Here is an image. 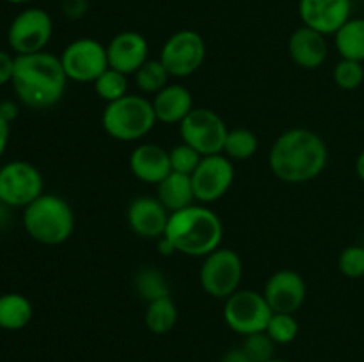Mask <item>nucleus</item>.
<instances>
[{
    "label": "nucleus",
    "instance_id": "f257e3e1",
    "mask_svg": "<svg viewBox=\"0 0 364 362\" xmlns=\"http://www.w3.org/2000/svg\"><path fill=\"white\" fill-rule=\"evenodd\" d=\"M329 149L316 131L290 128L283 131L269 153V165L277 180L290 185L313 181L326 170Z\"/></svg>",
    "mask_w": 364,
    "mask_h": 362
},
{
    "label": "nucleus",
    "instance_id": "f03ea898",
    "mask_svg": "<svg viewBox=\"0 0 364 362\" xmlns=\"http://www.w3.org/2000/svg\"><path fill=\"white\" fill-rule=\"evenodd\" d=\"M68 77L60 59L50 52L16 55L11 85L14 94L28 109L46 110L55 106L66 92Z\"/></svg>",
    "mask_w": 364,
    "mask_h": 362
},
{
    "label": "nucleus",
    "instance_id": "7ed1b4c3",
    "mask_svg": "<svg viewBox=\"0 0 364 362\" xmlns=\"http://www.w3.org/2000/svg\"><path fill=\"white\" fill-rule=\"evenodd\" d=\"M178 252L205 258L220 247L224 226L220 216L205 204H192L169 215L166 234Z\"/></svg>",
    "mask_w": 364,
    "mask_h": 362
},
{
    "label": "nucleus",
    "instance_id": "20e7f679",
    "mask_svg": "<svg viewBox=\"0 0 364 362\" xmlns=\"http://www.w3.org/2000/svg\"><path fill=\"white\" fill-rule=\"evenodd\" d=\"M23 227L41 245L66 243L75 231V213L70 202L55 194H43L23 208Z\"/></svg>",
    "mask_w": 364,
    "mask_h": 362
},
{
    "label": "nucleus",
    "instance_id": "39448f33",
    "mask_svg": "<svg viewBox=\"0 0 364 362\" xmlns=\"http://www.w3.org/2000/svg\"><path fill=\"white\" fill-rule=\"evenodd\" d=\"M159 123L151 99L139 94H127L107 103L102 114L103 130L119 142H137L144 138Z\"/></svg>",
    "mask_w": 364,
    "mask_h": 362
},
{
    "label": "nucleus",
    "instance_id": "423d86ee",
    "mask_svg": "<svg viewBox=\"0 0 364 362\" xmlns=\"http://www.w3.org/2000/svg\"><path fill=\"white\" fill-rule=\"evenodd\" d=\"M244 277V263L233 248L219 247L203 258L199 283L203 291L217 300H226L240 290Z\"/></svg>",
    "mask_w": 364,
    "mask_h": 362
},
{
    "label": "nucleus",
    "instance_id": "0eeeda50",
    "mask_svg": "<svg viewBox=\"0 0 364 362\" xmlns=\"http://www.w3.org/2000/svg\"><path fill=\"white\" fill-rule=\"evenodd\" d=\"M228 131L230 130L223 117L206 106H194L180 123L181 142L192 146L201 156L223 153Z\"/></svg>",
    "mask_w": 364,
    "mask_h": 362
},
{
    "label": "nucleus",
    "instance_id": "6e6552de",
    "mask_svg": "<svg viewBox=\"0 0 364 362\" xmlns=\"http://www.w3.org/2000/svg\"><path fill=\"white\" fill-rule=\"evenodd\" d=\"M53 35L52 16L41 7H27L11 21L7 43L16 55L45 52Z\"/></svg>",
    "mask_w": 364,
    "mask_h": 362
},
{
    "label": "nucleus",
    "instance_id": "1a4fd4ad",
    "mask_svg": "<svg viewBox=\"0 0 364 362\" xmlns=\"http://www.w3.org/2000/svg\"><path fill=\"white\" fill-rule=\"evenodd\" d=\"M272 312L263 293L252 290H238L237 293L226 298L224 322L233 332L245 337L249 334L263 332L269 325Z\"/></svg>",
    "mask_w": 364,
    "mask_h": 362
},
{
    "label": "nucleus",
    "instance_id": "9d476101",
    "mask_svg": "<svg viewBox=\"0 0 364 362\" xmlns=\"http://www.w3.org/2000/svg\"><path fill=\"white\" fill-rule=\"evenodd\" d=\"M59 59L68 80L78 84H95L96 78L109 70L107 46L92 38H78L71 41Z\"/></svg>",
    "mask_w": 364,
    "mask_h": 362
},
{
    "label": "nucleus",
    "instance_id": "9b49d317",
    "mask_svg": "<svg viewBox=\"0 0 364 362\" xmlns=\"http://www.w3.org/2000/svg\"><path fill=\"white\" fill-rule=\"evenodd\" d=\"M43 174L25 160H14L0 167V195L9 208H27L43 195Z\"/></svg>",
    "mask_w": 364,
    "mask_h": 362
},
{
    "label": "nucleus",
    "instance_id": "f8f14e48",
    "mask_svg": "<svg viewBox=\"0 0 364 362\" xmlns=\"http://www.w3.org/2000/svg\"><path fill=\"white\" fill-rule=\"evenodd\" d=\"M206 57L205 39L199 32L185 28L167 38L160 50V57L171 77L185 78L203 66Z\"/></svg>",
    "mask_w": 364,
    "mask_h": 362
},
{
    "label": "nucleus",
    "instance_id": "ddd939ff",
    "mask_svg": "<svg viewBox=\"0 0 364 362\" xmlns=\"http://www.w3.org/2000/svg\"><path fill=\"white\" fill-rule=\"evenodd\" d=\"M196 201L212 204L228 194L235 181L233 162L224 153L203 156L198 169L191 176Z\"/></svg>",
    "mask_w": 364,
    "mask_h": 362
},
{
    "label": "nucleus",
    "instance_id": "4468645a",
    "mask_svg": "<svg viewBox=\"0 0 364 362\" xmlns=\"http://www.w3.org/2000/svg\"><path fill=\"white\" fill-rule=\"evenodd\" d=\"M306 280L295 270H277L269 277L263 287V297L274 312L295 314L306 302Z\"/></svg>",
    "mask_w": 364,
    "mask_h": 362
},
{
    "label": "nucleus",
    "instance_id": "2eb2a0df",
    "mask_svg": "<svg viewBox=\"0 0 364 362\" xmlns=\"http://www.w3.org/2000/svg\"><path fill=\"white\" fill-rule=\"evenodd\" d=\"M302 25L334 35L352 18V0H299Z\"/></svg>",
    "mask_w": 364,
    "mask_h": 362
},
{
    "label": "nucleus",
    "instance_id": "dca6fc26",
    "mask_svg": "<svg viewBox=\"0 0 364 362\" xmlns=\"http://www.w3.org/2000/svg\"><path fill=\"white\" fill-rule=\"evenodd\" d=\"M169 215L166 206L156 197L139 195L132 199L127 209V222L130 229L144 240H159L166 234Z\"/></svg>",
    "mask_w": 364,
    "mask_h": 362
},
{
    "label": "nucleus",
    "instance_id": "f3484780",
    "mask_svg": "<svg viewBox=\"0 0 364 362\" xmlns=\"http://www.w3.org/2000/svg\"><path fill=\"white\" fill-rule=\"evenodd\" d=\"M109 67L124 75H134L149 57L148 39L135 31H123L107 45Z\"/></svg>",
    "mask_w": 364,
    "mask_h": 362
},
{
    "label": "nucleus",
    "instance_id": "a211bd4d",
    "mask_svg": "<svg viewBox=\"0 0 364 362\" xmlns=\"http://www.w3.org/2000/svg\"><path fill=\"white\" fill-rule=\"evenodd\" d=\"M128 163H130L132 174L139 181L148 185H159L173 170L169 151L164 149L162 146L151 144V142L139 144L132 151Z\"/></svg>",
    "mask_w": 364,
    "mask_h": 362
},
{
    "label": "nucleus",
    "instance_id": "6ab92c4d",
    "mask_svg": "<svg viewBox=\"0 0 364 362\" xmlns=\"http://www.w3.org/2000/svg\"><path fill=\"white\" fill-rule=\"evenodd\" d=\"M288 52L297 66L304 67V70H316L326 62L327 53H329L327 35L302 25L291 32L290 41H288Z\"/></svg>",
    "mask_w": 364,
    "mask_h": 362
},
{
    "label": "nucleus",
    "instance_id": "aec40b11",
    "mask_svg": "<svg viewBox=\"0 0 364 362\" xmlns=\"http://www.w3.org/2000/svg\"><path fill=\"white\" fill-rule=\"evenodd\" d=\"M159 123L180 124L194 110L192 92L181 84H167L151 99Z\"/></svg>",
    "mask_w": 364,
    "mask_h": 362
},
{
    "label": "nucleus",
    "instance_id": "412c9836",
    "mask_svg": "<svg viewBox=\"0 0 364 362\" xmlns=\"http://www.w3.org/2000/svg\"><path fill=\"white\" fill-rule=\"evenodd\" d=\"M156 199L166 206L169 213L180 212V209L192 206L196 202V194L191 176L171 170L156 185Z\"/></svg>",
    "mask_w": 364,
    "mask_h": 362
},
{
    "label": "nucleus",
    "instance_id": "4be33fe9",
    "mask_svg": "<svg viewBox=\"0 0 364 362\" xmlns=\"http://www.w3.org/2000/svg\"><path fill=\"white\" fill-rule=\"evenodd\" d=\"M32 316H34V307L25 295H0V329L16 332L32 322Z\"/></svg>",
    "mask_w": 364,
    "mask_h": 362
},
{
    "label": "nucleus",
    "instance_id": "5701e85b",
    "mask_svg": "<svg viewBox=\"0 0 364 362\" xmlns=\"http://www.w3.org/2000/svg\"><path fill=\"white\" fill-rule=\"evenodd\" d=\"M334 46L341 59L364 62V18H350L334 34Z\"/></svg>",
    "mask_w": 364,
    "mask_h": 362
},
{
    "label": "nucleus",
    "instance_id": "b1692460",
    "mask_svg": "<svg viewBox=\"0 0 364 362\" xmlns=\"http://www.w3.org/2000/svg\"><path fill=\"white\" fill-rule=\"evenodd\" d=\"M176 322L178 307L173 298H171V295L149 302L148 307H146L144 323L151 334L164 336V334L171 332L176 327Z\"/></svg>",
    "mask_w": 364,
    "mask_h": 362
},
{
    "label": "nucleus",
    "instance_id": "393cba45",
    "mask_svg": "<svg viewBox=\"0 0 364 362\" xmlns=\"http://www.w3.org/2000/svg\"><path fill=\"white\" fill-rule=\"evenodd\" d=\"M132 284H134V291L137 293V297L142 298L146 304L156 300V298L169 297V280L155 266L139 268Z\"/></svg>",
    "mask_w": 364,
    "mask_h": 362
},
{
    "label": "nucleus",
    "instance_id": "a878e982",
    "mask_svg": "<svg viewBox=\"0 0 364 362\" xmlns=\"http://www.w3.org/2000/svg\"><path fill=\"white\" fill-rule=\"evenodd\" d=\"M135 85H137L139 91H142L144 94H153L162 91L167 84H169V71L166 70V66L162 64V60H146L141 67L134 73Z\"/></svg>",
    "mask_w": 364,
    "mask_h": 362
},
{
    "label": "nucleus",
    "instance_id": "bb28decb",
    "mask_svg": "<svg viewBox=\"0 0 364 362\" xmlns=\"http://www.w3.org/2000/svg\"><path fill=\"white\" fill-rule=\"evenodd\" d=\"M258 151V137L255 131L247 128H233L228 131L226 142H224V155L230 160H249Z\"/></svg>",
    "mask_w": 364,
    "mask_h": 362
},
{
    "label": "nucleus",
    "instance_id": "cd10ccee",
    "mask_svg": "<svg viewBox=\"0 0 364 362\" xmlns=\"http://www.w3.org/2000/svg\"><path fill=\"white\" fill-rule=\"evenodd\" d=\"M92 85H95L96 94L103 102L112 103L128 94V75L109 67V70H105L96 78V82Z\"/></svg>",
    "mask_w": 364,
    "mask_h": 362
},
{
    "label": "nucleus",
    "instance_id": "c85d7f7f",
    "mask_svg": "<svg viewBox=\"0 0 364 362\" xmlns=\"http://www.w3.org/2000/svg\"><path fill=\"white\" fill-rule=\"evenodd\" d=\"M265 332L276 344H290L299 334V322L295 314L287 312H272Z\"/></svg>",
    "mask_w": 364,
    "mask_h": 362
},
{
    "label": "nucleus",
    "instance_id": "c756f323",
    "mask_svg": "<svg viewBox=\"0 0 364 362\" xmlns=\"http://www.w3.org/2000/svg\"><path fill=\"white\" fill-rule=\"evenodd\" d=\"M333 80L343 91H355L364 82V66L358 60L341 59L333 70Z\"/></svg>",
    "mask_w": 364,
    "mask_h": 362
},
{
    "label": "nucleus",
    "instance_id": "7c9ffc66",
    "mask_svg": "<svg viewBox=\"0 0 364 362\" xmlns=\"http://www.w3.org/2000/svg\"><path fill=\"white\" fill-rule=\"evenodd\" d=\"M242 350L249 355L252 362H267L276 357V343L270 339L265 330L245 336Z\"/></svg>",
    "mask_w": 364,
    "mask_h": 362
},
{
    "label": "nucleus",
    "instance_id": "2f4dec72",
    "mask_svg": "<svg viewBox=\"0 0 364 362\" xmlns=\"http://www.w3.org/2000/svg\"><path fill=\"white\" fill-rule=\"evenodd\" d=\"M169 158H171V169L174 172H180V174H187V176H192L196 169H198L199 162H201L203 156L196 151L192 146L181 144L174 146L173 149L169 151Z\"/></svg>",
    "mask_w": 364,
    "mask_h": 362
},
{
    "label": "nucleus",
    "instance_id": "473e14b6",
    "mask_svg": "<svg viewBox=\"0 0 364 362\" xmlns=\"http://www.w3.org/2000/svg\"><path fill=\"white\" fill-rule=\"evenodd\" d=\"M338 268L348 279H361L364 277V247L350 245L343 248L338 258Z\"/></svg>",
    "mask_w": 364,
    "mask_h": 362
},
{
    "label": "nucleus",
    "instance_id": "72a5a7b5",
    "mask_svg": "<svg viewBox=\"0 0 364 362\" xmlns=\"http://www.w3.org/2000/svg\"><path fill=\"white\" fill-rule=\"evenodd\" d=\"M60 13L66 20H82L89 13V0H60Z\"/></svg>",
    "mask_w": 364,
    "mask_h": 362
},
{
    "label": "nucleus",
    "instance_id": "f704fd0d",
    "mask_svg": "<svg viewBox=\"0 0 364 362\" xmlns=\"http://www.w3.org/2000/svg\"><path fill=\"white\" fill-rule=\"evenodd\" d=\"M14 64H16V55H11L6 50H0V87L13 82Z\"/></svg>",
    "mask_w": 364,
    "mask_h": 362
},
{
    "label": "nucleus",
    "instance_id": "c9c22d12",
    "mask_svg": "<svg viewBox=\"0 0 364 362\" xmlns=\"http://www.w3.org/2000/svg\"><path fill=\"white\" fill-rule=\"evenodd\" d=\"M18 114H20V106H18L16 102H13V99H4V102H0V117L6 119L7 123H13L18 117Z\"/></svg>",
    "mask_w": 364,
    "mask_h": 362
},
{
    "label": "nucleus",
    "instance_id": "e433bc0d",
    "mask_svg": "<svg viewBox=\"0 0 364 362\" xmlns=\"http://www.w3.org/2000/svg\"><path fill=\"white\" fill-rule=\"evenodd\" d=\"M220 362H252V361L249 358V355L242 350V346H237V348H230V350L220 357Z\"/></svg>",
    "mask_w": 364,
    "mask_h": 362
},
{
    "label": "nucleus",
    "instance_id": "4c0bfd02",
    "mask_svg": "<svg viewBox=\"0 0 364 362\" xmlns=\"http://www.w3.org/2000/svg\"><path fill=\"white\" fill-rule=\"evenodd\" d=\"M9 137H11V124L7 123L6 119L0 117V158L6 153L7 144H9Z\"/></svg>",
    "mask_w": 364,
    "mask_h": 362
},
{
    "label": "nucleus",
    "instance_id": "58836bf2",
    "mask_svg": "<svg viewBox=\"0 0 364 362\" xmlns=\"http://www.w3.org/2000/svg\"><path fill=\"white\" fill-rule=\"evenodd\" d=\"M156 247H159V252L162 256H173V254H176V247H174L173 245V241L169 240V238L167 236H162V238H159V240H156Z\"/></svg>",
    "mask_w": 364,
    "mask_h": 362
},
{
    "label": "nucleus",
    "instance_id": "ea45409f",
    "mask_svg": "<svg viewBox=\"0 0 364 362\" xmlns=\"http://www.w3.org/2000/svg\"><path fill=\"white\" fill-rule=\"evenodd\" d=\"M355 172L361 177V181H364V149L359 153L358 160H355Z\"/></svg>",
    "mask_w": 364,
    "mask_h": 362
},
{
    "label": "nucleus",
    "instance_id": "a19ab883",
    "mask_svg": "<svg viewBox=\"0 0 364 362\" xmlns=\"http://www.w3.org/2000/svg\"><path fill=\"white\" fill-rule=\"evenodd\" d=\"M6 2H9V4H31V2H34V0H6Z\"/></svg>",
    "mask_w": 364,
    "mask_h": 362
},
{
    "label": "nucleus",
    "instance_id": "79ce46f5",
    "mask_svg": "<svg viewBox=\"0 0 364 362\" xmlns=\"http://www.w3.org/2000/svg\"><path fill=\"white\" fill-rule=\"evenodd\" d=\"M267 362H291V361H288V358H277V357H274V358H270V361H267Z\"/></svg>",
    "mask_w": 364,
    "mask_h": 362
},
{
    "label": "nucleus",
    "instance_id": "37998d69",
    "mask_svg": "<svg viewBox=\"0 0 364 362\" xmlns=\"http://www.w3.org/2000/svg\"><path fill=\"white\" fill-rule=\"evenodd\" d=\"M4 206H6V204H4V201H2V195H0V209H2Z\"/></svg>",
    "mask_w": 364,
    "mask_h": 362
},
{
    "label": "nucleus",
    "instance_id": "c03bdc74",
    "mask_svg": "<svg viewBox=\"0 0 364 362\" xmlns=\"http://www.w3.org/2000/svg\"><path fill=\"white\" fill-rule=\"evenodd\" d=\"M363 247H364V241H363Z\"/></svg>",
    "mask_w": 364,
    "mask_h": 362
}]
</instances>
